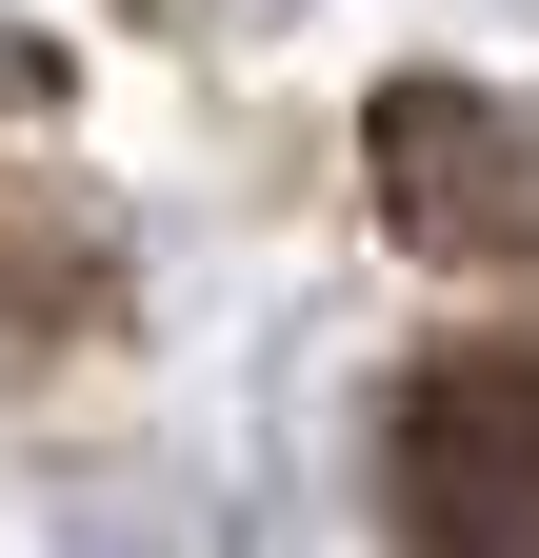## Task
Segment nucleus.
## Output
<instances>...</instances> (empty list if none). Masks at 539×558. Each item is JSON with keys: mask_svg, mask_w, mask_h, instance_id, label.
Returning a JSON list of instances; mask_svg holds the SVG:
<instances>
[{"mask_svg": "<svg viewBox=\"0 0 539 558\" xmlns=\"http://www.w3.org/2000/svg\"><path fill=\"white\" fill-rule=\"evenodd\" d=\"M399 538L420 558H539V339L399 379Z\"/></svg>", "mask_w": 539, "mask_h": 558, "instance_id": "nucleus-1", "label": "nucleus"}, {"mask_svg": "<svg viewBox=\"0 0 539 558\" xmlns=\"http://www.w3.org/2000/svg\"><path fill=\"white\" fill-rule=\"evenodd\" d=\"M360 180L420 259H539V140L480 100V81H399L360 120Z\"/></svg>", "mask_w": 539, "mask_h": 558, "instance_id": "nucleus-2", "label": "nucleus"}]
</instances>
